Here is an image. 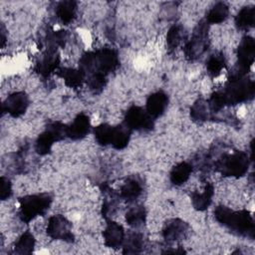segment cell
Wrapping results in <instances>:
<instances>
[{
  "label": "cell",
  "instance_id": "1",
  "mask_svg": "<svg viewBox=\"0 0 255 255\" xmlns=\"http://www.w3.org/2000/svg\"><path fill=\"white\" fill-rule=\"evenodd\" d=\"M120 65L118 52L113 48H102L85 53L79 62V69L85 75V82L91 90L99 92L107 84V77Z\"/></svg>",
  "mask_w": 255,
  "mask_h": 255
},
{
  "label": "cell",
  "instance_id": "2",
  "mask_svg": "<svg viewBox=\"0 0 255 255\" xmlns=\"http://www.w3.org/2000/svg\"><path fill=\"white\" fill-rule=\"evenodd\" d=\"M254 82L245 76L231 75L222 90L213 93L208 100L212 113H216L226 106H234L253 99Z\"/></svg>",
  "mask_w": 255,
  "mask_h": 255
},
{
  "label": "cell",
  "instance_id": "3",
  "mask_svg": "<svg viewBox=\"0 0 255 255\" xmlns=\"http://www.w3.org/2000/svg\"><path fill=\"white\" fill-rule=\"evenodd\" d=\"M214 217L233 233L250 239L254 238V218L248 210H232L229 207L220 205L214 209Z\"/></svg>",
  "mask_w": 255,
  "mask_h": 255
},
{
  "label": "cell",
  "instance_id": "4",
  "mask_svg": "<svg viewBox=\"0 0 255 255\" xmlns=\"http://www.w3.org/2000/svg\"><path fill=\"white\" fill-rule=\"evenodd\" d=\"M53 197L48 192L29 194L19 199V217L29 223L38 216L44 215L50 208Z\"/></svg>",
  "mask_w": 255,
  "mask_h": 255
},
{
  "label": "cell",
  "instance_id": "5",
  "mask_svg": "<svg viewBox=\"0 0 255 255\" xmlns=\"http://www.w3.org/2000/svg\"><path fill=\"white\" fill-rule=\"evenodd\" d=\"M251 157L248 153L235 150L231 153L223 154L215 161V169L223 176L241 177L248 171Z\"/></svg>",
  "mask_w": 255,
  "mask_h": 255
},
{
  "label": "cell",
  "instance_id": "6",
  "mask_svg": "<svg viewBox=\"0 0 255 255\" xmlns=\"http://www.w3.org/2000/svg\"><path fill=\"white\" fill-rule=\"evenodd\" d=\"M65 137H67V125L59 121L50 122L38 135L35 141V150L40 155H46L51 152L55 142Z\"/></svg>",
  "mask_w": 255,
  "mask_h": 255
},
{
  "label": "cell",
  "instance_id": "7",
  "mask_svg": "<svg viewBox=\"0 0 255 255\" xmlns=\"http://www.w3.org/2000/svg\"><path fill=\"white\" fill-rule=\"evenodd\" d=\"M208 26L209 24L205 20L200 21L193 30L191 38L185 44L184 54L189 61L198 59L207 50Z\"/></svg>",
  "mask_w": 255,
  "mask_h": 255
},
{
  "label": "cell",
  "instance_id": "8",
  "mask_svg": "<svg viewBox=\"0 0 255 255\" xmlns=\"http://www.w3.org/2000/svg\"><path fill=\"white\" fill-rule=\"evenodd\" d=\"M124 124L131 130L139 131L151 130L154 127L153 118L144 108L135 105L129 107L126 112Z\"/></svg>",
  "mask_w": 255,
  "mask_h": 255
},
{
  "label": "cell",
  "instance_id": "9",
  "mask_svg": "<svg viewBox=\"0 0 255 255\" xmlns=\"http://www.w3.org/2000/svg\"><path fill=\"white\" fill-rule=\"evenodd\" d=\"M47 234L54 240H63L69 243L75 240L74 233L72 232V223L61 214H56L49 218Z\"/></svg>",
  "mask_w": 255,
  "mask_h": 255
},
{
  "label": "cell",
  "instance_id": "10",
  "mask_svg": "<svg viewBox=\"0 0 255 255\" xmlns=\"http://www.w3.org/2000/svg\"><path fill=\"white\" fill-rule=\"evenodd\" d=\"M237 58L238 70L235 74L245 76L255 59V41L252 37L245 36L242 38L237 49Z\"/></svg>",
  "mask_w": 255,
  "mask_h": 255
},
{
  "label": "cell",
  "instance_id": "11",
  "mask_svg": "<svg viewBox=\"0 0 255 255\" xmlns=\"http://www.w3.org/2000/svg\"><path fill=\"white\" fill-rule=\"evenodd\" d=\"M29 107V98L24 92H15L9 95L2 104V112L13 118L24 115Z\"/></svg>",
  "mask_w": 255,
  "mask_h": 255
},
{
  "label": "cell",
  "instance_id": "12",
  "mask_svg": "<svg viewBox=\"0 0 255 255\" xmlns=\"http://www.w3.org/2000/svg\"><path fill=\"white\" fill-rule=\"evenodd\" d=\"M60 65V54L55 49H48L42 53L35 65V71L40 76L46 78L56 73Z\"/></svg>",
  "mask_w": 255,
  "mask_h": 255
},
{
  "label": "cell",
  "instance_id": "13",
  "mask_svg": "<svg viewBox=\"0 0 255 255\" xmlns=\"http://www.w3.org/2000/svg\"><path fill=\"white\" fill-rule=\"evenodd\" d=\"M103 238L104 243L107 247L112 249H118L124 244L126 232L124 227L120 223L110 220L108 221L103 231Z\"/></svg>",
  "mask_w": 255,
  "mask_h": 255
},
{
  "label": "cell",
  "instance_id": "14",
  "mask_svg": "<svg viewBox=\"0 0 255 255\" xmlns=\"http://www.w3.org/2000/svg\"><path fill=\"white\" fill-rule=\"evenodd\" d=\"M189 225L179 218L168 220L162 228V237L167 242H174L183 239L188 233Z\"/></svg>",
  "mask_w": 255,
  "mask_h": 255
},
{
  "label": "cell",
  "instance_id": "15",
  "mask_svg": "<svg viewBox=\"0 0 255 255\" xmlns=\"http://www.w3.org/2000/svg\"><path fill=\"white\" fill-rule=\"evenodd\" d=\"M91 121L85 113L78 114L73 122L67 126V137L73 140L84 138L90 131Z\"/></svg>",
  "mask_w": 255,
  "mask_h": 255
},
{
  "label": "cell",
  "instance_id": "16",
  "mask_svg": "<svg viewBox=\"0 0 255 255\" xmlns=\"http://www.w3.org/2000/svg\"><path fill=\"white\" fill-rule=\"evenodd\" d=\"M168 105V97L162 91H157L149 95L145 102L146 112L153 118L156 119L163 115Z\"/></svg>",
  "mask_w": 255,
  "mask_h": 255
},
{
  "label": "cell",
  "instance_id": "17",
  "mask_svg": "<svg viewBox=\"0 0 255 255\" xmlns=\"http://www.w3.org/2000/svg\"><path fill=\"white\" fill-rule=\"evenodd\" d=\"M142 192V184L138 177H128L120 188V197L126 201L131 202L139 197Z\"/></svg>",
  "mask_w": 255,
  "mask_h": 255
},
{
  "label": "cell",
  "instance_id": "18",
  "mask_svg": "<svg viewBox=\"0 0 255 255\" xmlns=\"http://www.w3.org/2000/svg\"><path fill=\"white\" fill-rule=\"evenodd\" d=\"M214 195V186L212 183L207 182L202 191H195L191 194V203L195 210L204 211L206 210L211 202Z\"/></svg>",
  "mask_w": 255,
  "mask_h": 255
},
{
  "label": "cell",
  "instance_id": "19",
  "mask_svg": "<svg viewBox=\"0 0 255 255\" xmlns=\"http://www.w3.org/2000/svg\"><path fill=\"white\" fill-rule=\"evenodd\" d=\"M57 75L64 81L65 85L72 89H77L85 83V75L80 69L59 68Z\"/></svg>",
  "mask_w": 255,
  "mask_h": 255
},
{
  "label": "cell",
  "instance_id": "20",
  "mask_svg": "<svg viewBox=\"0 0 255 255\" xmlns=\"http://www.w3.org/2000/svg\"><path fill=\"white\" fill-rule=\"evenodd\" d=\"M192 172V165L189 162L181 161L175 164L169 174V178L172 184L181 185L185 183Z\"/></svg>",
  "mask_w": 255,
  "mask_h": 255
},
{
  "label": "cell",
  "instance_id": "21",
  "mask_svg": "<svg viewBox=\"0 0 255 255\" xmlns=\"http://www.w3.org/2000/svg\"><path fill=\"white\" fill-rule=\"evenodd\" d=\"M130 133L131 129L128 128L125 124H121L114 127L111 145L116 149L125 148L129 142Z\"/></svg>",
  "mask_w": 255,
  "mask_h": 255
},
{
  "label": "cell",
  "instance_id": "22",
  "mask_svg": "<svg viewBox=\"0 0 255 255\" xmlns=\"http://www.w3.org/2000/svg\"><path fill=\"white\" fill-rule=\"evenodd\" d=\"M35 243L36 240L34 235L30 231H26L23 234H21L18 240L15 242L12 253L18 255L31 254L34 251Z\"/></svg>",
  "mask_w": 255,
  "mask_h": 255
},
{
  "label": "cell",
  "instance_id": "23",
  "mask_svg": "<svg viewBox=\"0 0 255 255\" xmlns=\"http://www.w3.org/2000/svg\"><path fill=\"white\" fill-rule=\"evenodd\" d=\"M77 13V2L75 1H61L56 7V15L64 24L71 23Z\"/></svg>",
  "mask_w": 255,
  "mask_h": 255
},
{
  "label": "cell",
  "instance_id": "24",
  "mask_svg": "<svg viewBox=\"0 0 255 255\" xmlns=\"http://www.w3.org/2000/svg\"><path fill=\"white\" fill-rule=\"evenodd\" d=\"M255 23V8L253 6L243 7L235 17V24L240 30H248Z\"/></svg>",
  "mask_w": 255,
  "mask_h": 255
},
{
  "label": "cell",
  "instance_id": "25",
  "mask_svg": "<svg viewBox=\"0 0 255 255\" xmlns=\"http://www.w3.org/2000/svg\"><path fill=\"white\" fill-rule=\"evenodd\" d=\"M124 254L140 253L143 248V236L141 233L132 232L126 236L123 244Z\"/></svg>",
  "mask_w": 255,
  "mask_h": 255
},
{
  "label": "cell",
  "instance_id": "26",
  "mask_svg": "<svg viewBox=\"0 0 255 255\" xmlns=\"http://www.w3.org/2000/svg\"><path fill=\"white\" fill-rule=\"evenodd\" d=\"M229 15V8L224 2L216 3L206 14L205 21L208 24H219L226 20Z\"/></svg>",
  "mask_w": 255,
  "mask_h": 255
},
{
  "label": "cell",
  "instance_id": "27",
  "mask_svg": "<svg viewBox=\"0 0 255 255\" xmlns=\"http://www.w3.org/2000/svg\"><path fill=\"white\" fill-rule=\"evenodd\" d=\"M211 110L208 101L198 99L190 108V117L195 122H205L210 118Z\"/></svg>",
  "mask_w": 255,
  "mask_h": 255
},
{
  "label": "cell",
  "instance_id": "28",
  "mask_svg": "<svg viewBox=\"0 0 255 255\" xmlns=\"http://www.w3.org/2000/svg\"><path fill=\"white\" fill-rule=\"evenodd\" d=\"M226 67V60L222 53L212 54L206 61V70L211 77L219 76Z\"/></svg>",
  "mask_w": 255,
  "mask_h": 255
},
{
  "label": "cell",
  "instance_id": "29",
  "mask_svg": "<svg viewBox=\"0 0 255 255\" xmlns=\"http://www.w3.org/2000/svg\"><path fill=\"white\" fill-rule=\"evenodd\" d=\"M146 219V210L142 205L131 207L126 214V221L132 227H139L144 224Z\"/></svg>",
  "mask_w": 255,
  "mask_h": 255
},
{
  "label": "cell",
  "instance_id": "30",
  "mask_svg": "<svg viewBox=\"0 0 255 255\" xmlns=\"http://www.w3.org/2000/svg\"><path fill=\"white\" fill-rule=\"evenodd\" d=\"M114 127L109 124H101L94 128V135L97 142L101 145H111Z\"/></svg>",
  "mask_w": 255,
  "mask_h": 255
},
{
  "label": "cell",
  "instance_id": "31",
  "mask_svg": "<svg viewBox=\"0 0 255 255\" xmlns=\"http://www.w3.org/2000/svg\"><path fill=\"white\" fill-rule=\"evenodd\" d=\"M183 30L180 25H173L169 28L166 34V45L169 51H174L181 43Z\"/></svg>",
  "mask_w": 255,
  "mask_h": 255
},
{
  "label": "cell",
  "instance_id": "32",
  "mask_svg": "<svg viewBox=\"0 0 255 255\" xmlns=\"http://www.w3.org/2000/svg\"><path fill=\"white\" fill-rule=\"evenodd\" d=\"M113 190L110 189V192H108V196L104 199L103 205H102V214L105 218H109L115 214L118 208V198L120 197L116 195L115 192H112Z\"/></svg>",
  "mask_w": 255,
  "mask_h": 255
},
{
  "label": "cell",
  "instance_id": "33",
  "mask_svg": "<svg viewBox=\"0 0 255 255\" xmlns=\"http://www.w3.org/2000/svg\"><path fill=\"white\" fill-rule=\"evenodd\" d=\"M68 38V34L64 30L52 31V33L47 34V44L48 49L57 50L58 47H64Z\"/></svg>",
  "mask_w": 255,
  "mask_h": 255
},
{
  "label": "cell",
  "instance_id": "34",
  "mask_svg": "<svg viewBox=\"0 0 255 255\" xmlns=\"http://www.w3.org/2000/svg\"><path fill=\"white\" fill-rule=\"evenodd\" d=\"M11 195H12V184L10 180L5 176H1V188H0L1 200H6Z\"/></svg>",
  "mask_w": 255,
  "mask_h": 255
},
{
  "label": "cell",
  "instance_id": "35",
  "mask_svg": "<svg viewBox=\"0 0 255 255\" xmlns=\"http://www.w3.org/2000/svg\"><path fill=\"white\" fill-rule=\"evenodd\" d=\"M5 43H6L5 28H4V26L2 25V27H1V46H2V48H4V46H5Z\"/></svg>",
  "mask_w": 255,
  "mask_h": 255
}]
</instances>
